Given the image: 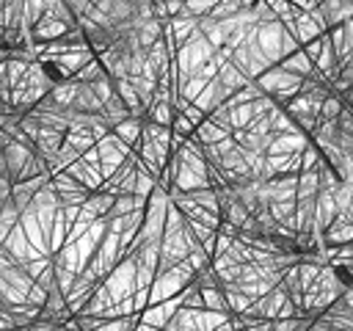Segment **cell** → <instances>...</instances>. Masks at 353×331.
<instances>
[{
    "label": "cell",
    "instance_id": "e0dca14e",
    "mask_svg": "<svg viewBox=\"0 0 353 331\" xmlns=\"http://www.w3.org/2000/svg\"><path fill=\"white\" fill-rule=\"evenodd\" d=\"M314 196L295 199V232H312L314 229Z\"/></svg>",
    "mask_w": 353,
    "mask_h": 331
},
{
    "label": "cell",
    "instance_id": "836d02e7",
    "mask_svg": "<svg viewBox=\"0 0 353 331\" xmlns=\"http://www.w3.org/2000/svg\"><path fill=\"white\" fill-rule=\"evenodd\" d=\"M251 119H254V108H251V102H243V105L229 108V124H232V130H243V127H248Z\"/></svg>",
    "mask_w": 353,
    "mask_h": 331
},
{
    "label": "cell",
    "instance_id": "f6af8a7d",
    "mask_svg": "<svg viewBox=\"0 0 353 331\" xmlns=\"http://www.w3.org/2000/svg\"><path fill=\"white\" fill-rule=\"evenodd\" d=\"M323 41H325V33H320V36H317V39H312V41H306V44H303V52L314 61V58L320 55V50H323Z\"/></svg>",
    "mask_w": 353,
    "mask_h": 331
},
{
    "label": "cell",
    "instance_id": "8d00e7d4",
    "mask_svg": "<svg viewBox=\"0 0 353 331\" xmlns=\"http://www.w3.org/2000/svg\"><path fill=\"white\" fill-rule=\"evenodd\" d=\"M342 97H336V94H331V97H325L323 102H320V110H317V119H336L339 116V110H342Z\"/></svg>",
    "mask_w": 353,
    "mask_h": 331
},
{
    "label": "cell",
    "instance_id": "d6986e66",
    "mask_svg": "<svg viewBox=\"0 0 353 331\" xmlns=\"http://www.w3.org/2000/svg\"><path fill=\"white\" fill-rule=\"evenodd\" d=\"M226 135H232V132L223 130L221 124H215L210 116H207L201 124H196V130H193V138H196L201 146H207V143H218V141H223Z\"/></svg>",
    "mask_w": 353,
    "mask_h": 331
},
{
    "label": "cell",
    "instance_id": "f35d334b",
    "mask_svg": "<svg viewBox=\"0 0 353 331\" xmlns=\"http://www.w3.org/2000/svg\"><path fill=\"white\" fill-rule=\"evenodd\" d=\"M320 163V149L309 141L303 149H301V171H309V168H314Z\"/></svg>",
    "mask_w": 353,
    "mask_h": 331
},
{
    "label": "cell",
    "instance_id": "ee69618b",
    "mask_svg": "<svg viewBox=\"0 0 353 331\" xmlns=\"http://www.w3.org/2000/svg\"><path fill=\"white\" fill-rule=\"evenodd\" d=\"M25 301H30V303H36V306H44V301H47V290L41 287V284H30V290H28V295H25Z\"/></svg>",
    "mask_w": 353,
    "mask_h": 331
},
{
    "label": "cell",
    "instance_id": "74e56055",
    "mask_svg": "<svg viewBox=\"0 0 353 331\" xmlns=\"http://www.w3.org/2000/svg\"><path fill=\"white\" fill-rule=\"evenodd\" d=\"M91 88H94V94H97L102 102H105V99H110V97L116 94V86H113V77H110V74H102L99 80H94V83H91Z\"/></svg>",
    "mask_w": 353,
    "mask_h": 331
},
{
    "label": "cell",
    "instance_id": "4dcf8cb0",
    "mask_svg": "<svg viewBox=\"0 0 353 331\" xmlns=\"http://www.w3.org/2000/svg\"><path fill=\"white\" fill-rule=\"evenodd\" d=\"M201 290V298H204V309H215V312H232L229 303H226V295H223V287L215 284V287H199Z\"/></svg>",
    "mask_w": 353,
    "mask_h": 331
},
{
    "label": "cell",
    "instance_id": "83f0119b",
    "mask_svg": "<svg viewBox=\"0 0 353 331\" xmlns=\"http://www.w3.org/2000/svg\"><path fill=\"white\" fill-rule=\"evenodd\" d=\"M185 193H188L199 207H204V210L221 215V204H218V196H215V188H212V185H204V188H196V190H185Z\"/></svg>",
    "mask_w": 353,
    "mask_h": 331
},
{
    "label": "cell",
    "instance_id": "7c38bea8",
    "mask_svg": "<svg viewBox=\"0 0 353 331\" xmlns=\"http://www.w3.org/2000/svg\"><path fill=\"white\" fill-rule=\"evenodd\" d=\"M61 143H63V132H61V130L41 127V132H39L36 141H33V149H36L47 163H52L55 154H58V149H61Z\"/></svg>",
    "mask_w": 353,
    "mask_h": 331
},
{
    "label": "cell",
    "instance_id": "5b68a950",
    "mask_svg": "<svg viewBox=\"0 0 353 331\" xmlns=\"http://www.w3.org/2000/svg\"><path fill=\"white\" fill-rule=\"evenodd\" d=\"M281 33H284V25L279 19H270V22L256 25V41H259V47H262V52L268 55L270 63H279L281 61V52H279Z\"/></svg>",
    "mask_w": 353,
    "mask_h": 331
},
{
    "label": "cell",
    "instance_id": "b9f144b4",
    "mask_svg": "<svg viewBox=\"0 0 353 331\" xmlns=\"http://www.w3.org/2000/svg\"><path fill=\"white\" fill-rule=\"evenodd\" d=\"M295 50H301V41H298V36H295V33H290V30H284V33H281V47H279L281 58H284V55H292Z\"/></svg>",
    "mask_w": 353,
    "mask_h": 331
},
{
    "label": "cell",
    "instance_id": "4316f807",
    "mask_svg": "<svg viewBox=\"0 0 353 331\" xmlns=\"http://www.w3.org/2000/svg\"><path fill=\"white\" fill-rule=\"evenodd\" d=\"M223 287V295H226V303H229V309H232V314H243V312H248V306H251V295H245L237 284H221Z\"/></svg>",
    "mask_w": 353,
    "mask_h": 331
},
{
    "label": "cell",
    "instance_id": "f546056e",
    "mask_svg": "<svg viewBox=\"0 0 353 331\" xmlns=\"http://www.w3.org/2000/svg\"><path fill=\"white\" fill-rule=\"evenodd\" d=\"M146 119L154 121V124L171 127V121H174V105H171L168 99H157V102H152V105L146 108Z\"/></svg>",
    "mask_w": 353,
    "mask_h": 331
},
{
    "label": "cell",
    "instance_id": "44dd1931",
    "mask_svg": "<svg viewBox=\"0 0 353 331\" xmlns=\"http://www.w3.org/2000/svg\"><path fill=\"white\" fill-rule=\"evenodd\" d=\"M268 210L273 215V221H279L287 229H295V199H279V201H268Z\"/></svg>",
    "mask_w": 353,
    "mask_h": 331
},
{
    "label": "cell",
    "instance_id": "d6a6232c",
    "mask_svg": "<svg viewBox=\"0 0 353 331\" xmlns=\"http://www.w3.org/2000/svg\"><path fill=\"white\" fill-rule=\"evenodd\" d=\"M317 190H320V177H317V168L301 171V174H298V190H295V199H301V196H314Z\"/></svg>",
    "mask_w": 353,
    "mask_h": 331
},
{
    "label": "cell",
    "instance_id": "3957f363",
    "mask_svg": "<svg viewBox=\"0 0 353 331\" xmlns=\"http://www.w3.org/2000/svg\"><path fill=\"white\" fill-rule=\"evenodd\" d=\"M97 149H99V171H102V179L113 177V171H116V168L127 160V154H130V146H127L124 141H119V138L113 135V130H110L105 138L97 141Z\"/></svg>",
    "mask_w": 353,
    "mask_h": 331
},
{
    "label": "cell",
    "instance_id": "9a60e30c",
    "mask_svg": "<svg viewBox=\"0 0 353 331\" xmlns=\"http://www.w3.org/2000/svg\"><path fill=\"white\" fill-rule=\"evenodd\" d=\"M110 130H113V135H116L119 141H124L130 149H135L138 141H141V132H143V119H132V116H127L124 121L113 124Z\"/></svg>",
    "mask_w": 353,
    "mask_h": 331
},
{
    "label": "cell",
    "instance_id": "f907efd6",
    "mask_svg": "<svg viewBox=\"0 0 353 331\" xmlns=\"http://www.w3.org/2000/svg\"><path fill=\"white\" fill-rule=\"evenodd\" d=\"M295 8H301V11H312V8H317V3L314 0H290Z\"/></svg>",
    "mask_w": 353,
    "mask_h": 331
},
{
    "label": "cell",
    "instance_id": "4fadbf2b",
    "mask_svg": "<svg viewBox=\"0 0 353 331\" xmlns=\"http://www.w3.org/2000/svg\"><path fill=\"white\" fill-rule=\"evenodd\" d=\"M63 171H69L77 182H83L88 190H99V185H102V171H99V166H91V163H85L83 157H77L74 163H69Z\"/></svg>",
    "mask_w": 353,
    "mask_h": 331
},
{
    "label": "cell",
    "instance_id": "7402d4cb",
    "mask_svg": "<svg viewBox=\"0 0 353 331\" xmlns=\"http://www.w3.org/2000/svg\"><path fill=\"white\" fill-rule=\"evenodd\" d=\"M323 237H325V243H331V245L347 243V240H353V223H347L345 218L336 215V218L323 229Z\"/></svg>",
    "mask_w": 353,
    "mask_h": 331
},
{
    "label": "cell",
    "instance_id": "e575fe53",
    "mask_svg": "<svg viewBox=\"0 0 353 331\" xmlns=\"http://www.w3.org/2000/svg\"><path fill=\"white\" fill-rule=\"evenodd\" d=\"M130 83H132V88H135V94H138V99L149 108V102H152V97H154V83H157V80H149V77H143V74H132V77H130Z\"/></svg>",
    "mask_w": 353,
    "mask_h": 331
},
{
    "label": "cell",
    "instance_id": "ac0fdd59",
    "mask_svg": "<svg viewBox=\"0 0 353 331\" xmlns=\"http://www.w3.org/2000/svg\"><path fill=\"white\" fill-rule=\"evenodd\" d=\"M72 108H74V110H83V113H102V99L94 94L91 83H80Z\"/></svg>",
    "mask_w": 353,
    "mask_h": 331
},
{
    "label": "cell",
    "instance_id": "484cf974",
    "mask_svg": "<svg viewBox=\"0 0 353 331\" xmlns=\"http://www.w3.org/2000/svg\"><path fill=\"white\" fill-rule=\"evenodd\" d=\"M63 141H66V143H72L80 154H83L88 146H94V143H97V141H94V135H91V130H88L85 124H74V127H69V130L63 132Z\"/></svg>",
    "mask_w": 353,
    "mask_h": 331
},
{
    "label": "cell",
    "instance_id": "7dc6e473",
    "mask_svg": "<svg viewBox=\"0 0 353 331\" xmlns=\"http://www.w3.org/2000/svg\"><path fill=\"white\" fill-rule=\"evenodd\" d=\"M80 157H83L85 163H91V166H99V149H97V143H94V146H88Z\"/></svg>",
    "mask_w": 353,
    "mask_h": 331
},
{
    "label": "cell",
    "instance_id": "db71d44e",
    "mask_svg": "<svg viewBox=\"0 0 353 331\" xmlns=\"http://www.w3.org/2000/svg\"><path fill=\"white\" fill-rule=\"evenodd\" d=\"M347 3H350V6H353V0H347Z\"/></svg>",
    "mask_w": 353,
    "mask_h": 331
},
{
    "label": "cell",
    "instance_id": "ffe728a7",
    "mask_svg": "<svg viewBox=\"0 0 353 331\" xmlns=\"http://www.w3.org/2000/svg\"><path fill=\"white\" fill-rule=\"evenodd\" d=\"M204 185H210L207 177H201V174H196L193 168H188L185 163H179V168H176V174H174V188H176V190H196V188H204Z\"/></svg>",
    "mask_w": 353,
    "mask_h": 331
},
{
    "label": "cell",
    "instance_id": "f1b7e54d",
    "mask_svg": "<svg viewBox=\"0 0 353 331\" xmlns=\"http://www.w3.org/2000/svg\"><path fill=\"white\" fill-rule=\"evenodd\" d=\"M102 116H105V119H108V124L113 127V124L124 121V119L130 116V110H127V105L121 102V97H119V94H113L110 99H105V102H102Z\"/></svg>",
    "mask_w": 353,
    "mask_h": 331
},
{
    "label": "cell",
    "instance_id": "d590c367",
    "mask_svg": "<svg viewBox=\"0 0 353 331\" xmlns=\"http://www.w3.org/2000/svg\"><path fill=\"white\" fill-rule=\"evenodd\" d=\"M132 210H135V196H132V193H119V196L113 199V204H110V210H108L105 218H119V215H127V212H132Z\"/></svg>",
    "mask_w": 353,
    "mask_h": 331
},
{
    "label": "cell",
    "instance_id": "bcb514c9",
    "mask_svg": "<svg viewBox=\"0 0 353 331\" xmlns=\"http://www.w3.org/2000/svg\"><path fill=\"white\" fill-rule=\"evenodd\" d=\"M132 303H135V312L146 309V303H149V287H135L132 290Z\"/></svg>",
    "mask_w": 353,
    "mask_h": 331
},
{
    "label": "cell",
    "instance_id": "5bb4252c",
    "mask_svg": "<svg viewBox=\"0 0 353 331\" xmlns=\"http://www.w3.org/2000/svg\"><path fill=\"white\" fill-rule=\"evenodd\" d=\"M66 30H69L66 22H61V19L50 17V14H41V19L30 28V39H33V41H52V39L63 36Z\"/></svg>",
    "mask_w": 353,
    "mask_h": 331
},
{
    "label": "cell",
    "instance_id": "681fc988",
    "mask_svg": "<svg viewBox=\"0 0 353 331\" xmlns=\"http://www.w3.org/2000/svg\"><path fill=\"white\" fill-rule=\"evenodd\" d=\"M0 328H14V320H11L6 306H0Z\"/></svg>",
    "mask_w": 353,
    "mask_h": 331
},
{
    "label": "cell",
    "instance_id": "7bdbcfd3",
    "mask_svg": "<svg viewBox=\"0 0 353 331\" xmlns=\"http://www.w3.org/2000/svg\"><path fill=\"white\" fill-rule=\"evenodd\" d=\"M254 17H256V25H262V22H270V19H276V14H273V8L265 3V0H256L254 6Z\"/></svg>",
    "mask_w": 353,
    "mask_h": 331
},
{
    "label": "cell",
    "instance_id": "52a82bcc",
    "mask_svg": "<svg viewBox=\"0 0 353 331\" xmlns=\"http://www.w3.org/2000/svg\"><path fill=\"white\" fill-rule=\"evenodd\" d=\"M3 157H6V166H8V174H11V182L19 177V171L28 166V160L33 157V143H25V141H17V138H8L6 149H3Z\"/></svg>",
    "mask_w": 353,
    "mask_h": 331
},
{
    "label": "cell",
    "instance_id": "1f68e13d",
    "mask_svg": "<svg viewBox=\"0 0 353 331\" xmlns=\"http://www.w3.org/2000/svg\"><path fill=\"white\" fill-rule=\"evenodd\" d=\"M102 74H108V72H105L102 61H99V58L94 55V58H88V61H85V63H83V66L77 69L74 80H77V83H94V80H99Z\"/></svg>",
    "mask_w": 353,
    "mask_h": 331
},
{
    "label": "cell",
    "instance_id": "603a6c76",
    "mask_svg": "<svg viewBox=\"0 0 353 331\" xmlns=\"http://www.w3.org/2000/svg\"><path fill=\"white\" fill-rule=\"evenodd\" d=\"M77 80L72 77V80H63V83H55L50 91H47V97L55 102V105H61V108H72V102H74V97H77Z\"/></svg>",
    "mask_w": 353,
    "mask_h": 331
},
{
    "label": "cell",
    "instance_id": "277c9868",
    "mask_svg": "<svg viewBox=\"0 0 353 331\" xmlns=\"http://www.w3.org/2000/svg\"><path fill=\"white\" fill-rule=\"evenodd\" d=\"M105 232H108V221H105V215L102 218H94L91 221V226L74 240V248H77V257H80V265L85 268L88 265V259L94 257V251L99 248V243H102V237H105Z\"/></svg>",
    "mask_w": 353,
    "mask_h": 331
},
{
    "label": "cell",
    "instance_id": "ba28073f",
    "mask_svg": "<svg viewBox=\"0 0 353 331\" xmlns=\"http://www.w3.org/2000/svg\"><path fill=\"white\" fill-rule=\"evenodd\" d=\"M306 143H309V135L301 132V130H295V132H279V135L270 138L265 154H295V152H301Z\"/></svg>",
    "mask_w": 353,
    "mask_h": 331
},
{
    "label": "cell",
    "instance_id": "f5cc1de1",
    "mask_svg": "<svg viewBox=\"0 0 353 331\" xmlns=\"http://www.w3.org/2000/svg\"><path fill=\"white\" fill-rule=\"evenodd\" d=\"M336 215H339V218H345L347 223H353V204H347V207H345V210H339Z\"/></svg>",
    "mask_w": 353,
    "mask_h": 331
},
{
    "label": "cell",
    "instance_id": "7a4b0ae2",
    "mask_svg": "<svg viewBox=\"0 0 353 331\" xmlns=\"http://www.w3.org/2000/svg\"><path fill=\"white\" fill-rule=\"evenodd\" d=\"M102 284H105V290L110 292L113 301H121V298L132 295V290H135V257H121L110 268V273L102 279Z\"/></svg>",
    "mask_w": 353,
    "mask_h": 331
},
{
    "label": "cell",
    "instance_id": "ab89813d",
    "mask_svg": "<svg viewBox=\"0 0 353 331\" xmlns=\"http://www.w3.org/2000/svg\"><path fill=\"white\" fill-rule=\"evenodd\" d=\"M171 130L174 132H179V135H185V138H190L193 135V130H196V124L185 116V113H179V110H174V121H171Z\"/></svg>",
    "mask_w": 353,
    "mask_h": 331
},
{
    "label": "cell",
    "instance_id": "6da1fadb",
    "mask_svg": "<svg viewBox=\"0 0 353 331\" xmlns=\"http://www.w3.org/2000/svg\"><path fill=\"white\" fill-rule=\"evenodd\" d=\"M301 80H303V77L290 74V72H284L279 63H273V66H268V69L256 77V86L262 88V94L273 97L276 105H284L287 99H292V97L301 91Z\"/></svg>",
    "mask_w": 353,
    "mask_h": 331
},
{
    "label": "cell",
    "instance_id": "816d5d0a",
    "mask_svg": "<svg viewBox=\"0 0 353 331\" xmlns=\"http://www.w3.org/2000/svg\"><path fill=\"white\" fill-rule=\"evenodd\" d=\"M339 298H342V301H345V303H347V306H350V309H353V284H350V287H345V290H342V295H339Z\"/></svg>",
    "mask_w": 353,
    "mask_h": 331
},
{
    "label": "cell",
    "instance_id": "c3c4849f",
    "mask_svg": "<svg viewBox=\"0 0 353 331\" xmlns=\"http://www.w3.org/2000/svg\"><path fill=\"white\" fill-rule=\"evenodd\" d=\"M182 8H185V0H165V11H168V17H176Z\"/></svg>",
    "mask_w": 353,
    "mask_h": 331
},
{
    "label": "cell",
    "instance_id": "9c48e42d",
    "mask_svg": "<svg viewBox=\"0 0 353 331\" xmlns=\"http://www.w3.org/2000/svg\"><path fill=\"white\" fill-rule=\"evenodd\" d=\"M229 94H232V88H229V86H223V83L218 80V74H215V77H212V80L199 91V97H196L193 102H196L204 113H210V110H212V108H218L223 99H229Z\"/></svg>",
    "mask_w": 353,
    "mask_h": 331
},
{
    "label": "cell",
    "instance_id": "d4e9b609",
    "mask_svg": "<svg viewBox=\"0 0 353 331\" xmlns=\"http://www.w3.org/2000/svg\"><path fill=\"white\" fill-rule=\"evenodd\" d=\"M218 80H221L223 86H229L232 91H237V88H243L245 83H251V77H245L232 61H223V63L218 66Z\"/></svg>",
    "mask_w": 353,
    "mask_h": 331
},
{
    "label": "cell",
    "instance_id": "2e32d148",
    "mask_svg": "<svg viewBox=\"0 0 353 331\" xmlns=\"http://www.w3.org/2000/svg\"><path fill=\"white\" fill-rule=\"evenodd\" d=\"M279 66L284 69V72H290V74H298V77H309L312 74V69H314V61L303 52V47L301 50H295L292 55H284L281 61H279Z\"/></svg>",
    "mask_w": 353,
    "mask_h": 331
},
{
    "label": "cell",
    "instance_id": "30bf717a",
    "mask_svg": "<svg viewBox=\"0 0 353 331\" xmlns=\"http://www.w3.org/2000/svg\"><path fill=\"white\" fill-rule=\"evenodd\" d=\"M336 201H334V190H317L314 196V229L312 232H323L334 218H336Z\"/></svg>",
    "mask_w": 353,
    "mask_h": 331
},
{
    "label": "cell",
    "instance_id": "60d3db41",
    "mask_svg": "<svg viewBox=\"0 0 353 331\" xmlns=\"http://www.w3.org/2000/svg\"><path fill=\"white\" fill-rule=\"evenodd\" d=\"M215 3H218V0H185V8H188L190 14H196V17H207V14L215 8Z\"/></svg>",
    "mask_w": 353,
    "mask_h": 331
},
{
    "label": "cell",
    "instance_id": "8fae6325",
    "mask_svg": "<svg viewBox=\"0 0 353 331\" xmlns=\"http://www.w3.org/2000/svg\"><path fill=\"white\" fill-rule=\"evenodd\" d=\"M287 298V292L276 284L273 290H268L265 295H256L254 301H251V306H248V314H256V317H276V312H279V303Z\"/></svg>",
    "mask_w": 353,
    "mask_h": 331
},
{
    "label": "cell",
    "instance_id": "cb8c5ba5",
    "mask_svg": "<svg viewBox=\"0 0 353 331\" xmlns=\"http://www.w3.org/2000/svg\"><path fill=\"white\" fill-rule=\"evenodd\" d=\"M163 36V22L160 19H146V22H141L138 28H135V39H138V47H143V50H149L157 39Z\"/></svg>",
    "mask_w": 353,
    "mask_h": 331
},
{
    "label": "cell",
    "instance_id": "8992f818",
    "mask_svg": "<svg viewBox=\"0 0 353 331\" xmlns=\"http://www.w3.org/2000/svg\"><path fill=\"white\" fill-rule=\"evenodd\" d=\"M0 245H3V248H6V251H8L19 265H22V262H28V259L44 257L41 251H36V248L30 245V240H28V234L22 232V226H19V223H14V226L8 229V234H6V240H3Z\"/></svg>",
    "mask_w": 353,
    "mask_h": 331
}]
</instances>
